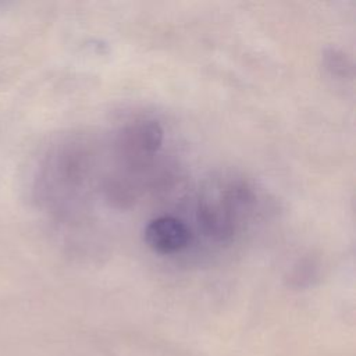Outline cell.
<instances>
[{
	"label": "cell",
	"mask_w": 356,
	"mask_h": 356,
	"mask_svg": "<svg viewBox=\"0 0 356 356\" xmlns=\"http://www.w3.org/2000/svg\"><path fill=\"white\" fill-rule=\"evenodd\" d=\"M143 238L153 252L171 254L189 245L191 231L181 220L172 216H160L147 222Z\"/></svg>",
	"instance_id": "obj_1"
},
{
	"label": "cell",
	"mask_w": 356,
	"mask_h": 356,
	"mask_svg": "<svg viewBox=\"0 0 356 356\" xmlns=\"http://www.w3.org/2000/svg\"><path fill=\"white\" fill-rule=\"evenodd\" d=\"M163 140V129L156 121H140L129 127L124 135L122 142L125 147L134 149L136 153H153Z\"/></svg>",
	"instance_id": "obj_2"
},
{
	"label": "cell",
	"mask_w": 356,
	"mask_h": 356,
	"mask_svg": "<svg viewBox=\"0 0 356 356\" xmlns=\"http://www.w3.org/2000/svg\"><path fill=\"white\" fill-rule=\"evenodd\" d=\"M323 63L325 70L338 78H343L348 75V71L350 70V64L348 63L346 57L337 51L335 49H328L323 56Z\"/></svg>",
	"instance_id": "obj_3"
}]
</instances>
